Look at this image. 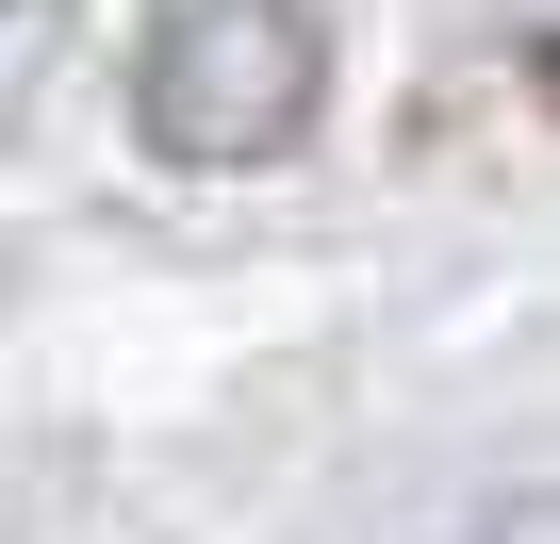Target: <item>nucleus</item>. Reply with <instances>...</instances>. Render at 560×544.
<instances>
[{
	"instance_id": "obj_1",
	"label": "nucleus",
	"mask_w": 560,
	"mask_h": 544,
	"mask_svg": "<svg viewBox=\"0 0 560 544\" xmlns=\"http://www.w3.org/2000/svg\"><path fill=\"white\" fill-rule=\"evenodd\" d=\"M330 116V18L314 0H165L149 50H132V149L247 182Z\"/></svg>"
},
{
	"instance_id": "obj_3",
	"label": "nucleus",
	"mask_w": 560,
	"mask_h": 544,
	"mask_svg": "<svg viewBox=\"0 0 560 544\" xmlns=\"http://www.w3.org/2000/svg\"><path fill=\"white\" fill-rule=\"evenodd\" d=\"M0 18H18V0H0Z\"/></svg>"
},
{
	"instance_id": "obj_2",
	"label": "nucleus",
	"mask_w": 560,
	"mask_h": 544,
	"mask_svg": "<svg viewBox=\"0 0 560 544\" xmlns=\"http://www.w3.org/2000/svg\"><path fill=\"white\" fill-rule=\"evenodd\" d=\"M445 544H560V495H494V511H462Z\"/></svg>"
}]
</instances>
